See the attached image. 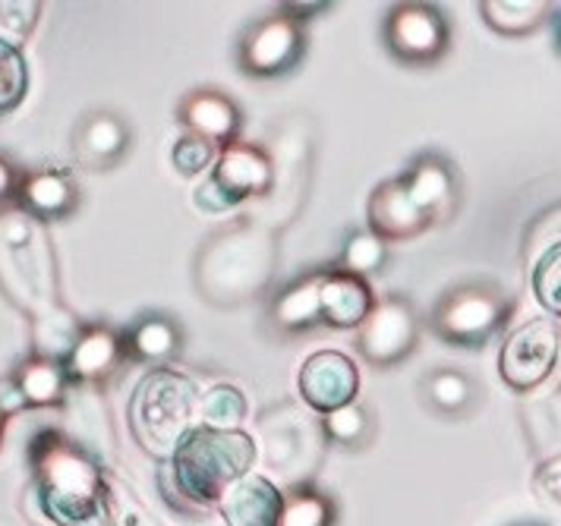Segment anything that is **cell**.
Returning a JSON list of instances; mask_svg holds the SVG:
<instances>
[{
    "label": "cell",
    "mask_w": 561,
    "mask_h": 526,
    "mask_svg": "<svg viewBox=\"0 0 561 526\" xmlns=\"http://www.w3.org/2000/svg\"><path fill=\"white\" fill-rule=\"evenodd\" d=\"M178 117L180 124L186 126V133L208 139L218 149L233 146L240 139V126H243V114L233 104V99H228L225 92H215V89L190 92L180 101Z\"/></svg>",
    "instance_id": "obj_18"
},
{
    "label": "cell",
    "mask_w": 561,
    "mask_h": 526,
    "mask_svg": "<svg viewBox=\"0 0 561 526\" xmlns=\"http://www.w3.org/2000/svg\"><path fill=\"white\" fill-rule=\"evenodd\" d=\"M199 391L193 378L171 366H158L136 385L127 407L129 432L142 451L168 464L183 438L196 428Z\"/></svg>",
    "instance_id": "obj_4"
},
{
    "label": "cell",
    "mask_w": 561,
    "mask_h": 526,
    "mask_svg": "<svg viewBox=\"0 0 561 526\" xmlns=\"http://www.w3.org/2000/svg\"><path fill=\"white\" fill-rule=\"evenodd\" d=\"M42 16V3L35 0H0V42L23 48L35 23Z\"/></svg>",
    "instance_id": "obj_34"
},
{
    "label": "cell",
    "mask_w": 561,
    "mask_h": 526,
    "mask_svg": "<svg viewBox=\"0 0 561 526\" xmlns=\"http://www.w3.org/2000/svg\"><path fill=\"white\" fill-rule=\"evenodd\" d=\"M218 155H221V149L211 146L208 139H199L193 133H183L178 142H174V149H171V164H174L178 174L199 176L215 168Z\"/></svg>",
    "instance_id": "obj_35"
},
{
    "label": "cell",
    "mask_w": 561,
    "mask_h": 526,
    "mask_svg": "<svg viewBox=\"0 0 561 526\" xmlns=\"http://www.w3.org/2000/svg\"><path fill=\"white\" fill-rule=\"evenodd\" d=\"M297 388L307 407L316 413H334L359 398L357 363L341 351H319L304 359Z\"/></svg>",
    "instance_id": "obj_12"
},
{
    "label": "cell",
    "mask_w": 561,
    "mask_h": 526,
    "mask_svg": "<svg viewBox=\"0 0 561 526\" xmlns=\"http://www.w3.org/2000/svg\"><path fill=\"white\" fill-rule=\"evenodd\" d=\"M561 353V331L552 319L539 316L517 325L505 338L499 353V376L511 391L527 395L536 391L546 378L556 373Z\"/></svg>",
    "instance_id": "obj_10"
},
{
    "label": "cell",
    "mask_w": 561,
    "mask_h": 526,
    "mask_svg": "<svg viewBox=\"0 0 561 526\" xmlns=\"http://www.w3.org/2000/svg\"><path fill=\"white\" fill-rule=\"evenodd\" d=\"M319 281L322 272L307 277H297L294 284H287L272 302V322L287 331V334H300L322 325V306H319Z\"/></svg>",
    "instance_id": "obj_22"
},
{
    "label": "cell",
    "mask_w": 561,
    "mask_h": 526,
    "mask_svg": "<svg viewBox=\"0 0 561 526\" xmlns=\"http://www.w3.org/2000/svg\"><path fill=\"white\" fill-rule=\"evenodd\" d=\"M401 183H404V190L410 193V199L416 202L433 218L435 225L445 221L451 215V208L458 205V171L438 151L420 155L408 171L401 174Z\"/></svg>",
    "instance_id": "obj_16"
},
{
    "label": "cell",
    "mask_w": 561,
    "mask_h": 526,
    "mask_svg": "<svg viewBox=\"0 0 561 526\" xmlns=\"http://www.w3.org/2000/svg\"><path fill=\"white\" fill-rule=\"evenodd\" d=\"M561 247V205L549 208L546 215H539L527 233V243H524V262L527 268L534 265L539 255H546L549 250H559Z\"/></svg>",
    "instance_id": "obj_36"
},
{
    "label": "cell",
    "mask_w": 561,
    "mask_h": 526,
    "mask_svg": "<svg viewBox=\"0 0 561 526\" xmlns=\"http://www.w3.org/2000/svg\"><path fill=\"white\" fill-rule=\"evenodd\" d=\"M255 438L243 428L196 426L164 464L161 492L178 511L208 514L230 485L253 473Z\"/></svg>",
    "instance_id": "obj_2"
},
{
    "label": "cell",
    "mask_w": 561,
    "mask_h": 526,
    "mask_svg": "<svg viewBox=\"0 0 561 526\" xmlns=\"http://www.w3.org/2000/svg\"><path fill=\"white\" fill-rule=\"evenodd\" d=\"M511 297L489 284V281H470L451 287L442 300L435 302L430 325L433 331L455 347H483L485 341L508 322Z\"/></svg>",
    "instance_id": "obj_6"
},
{
    "label": "cell",
    "mask_w": 561,
    "mask_h": 526,
    "mask_svg": "<svg viewBox=\"0 0 561 526\" xmlns=\"http://www.w3.org/2000/svg\"><path fill=\"white\" fill-rule=\"evenodd\" d=\"M322 435L337 448H363L373 435V416L363 403H347L322 416Z\"/></svg>",
    "instance_id": "obj_29"
},
{
    "label": "cell",
    "mask_w": 561,
    "mask_h": 526,
    "mask_svg": "<svg viewBox=\"0 0 561 526\" xmlns=\"http://www.w3.org/2000/svg\"><path fill=\"white\" fill-rule=\"evenodd\" d=\"M28 95V64L23 48L0 42V117L13 114Z\"/></svg>",
    "instance_id": "obj_30"
},
{
    "label": "cell",
    "mask_w": 561,
    "mask_h": 526,
    "mask_svg": "<svg viewBox=\"0 0 561 526\" xmlns=\"http://www.w3.org/2000/svg\"><path fill=\"white\" fill-rule=\"evenodd\" d=\"M524 426L530 435L536 457H556L561 454V395H549L546 401H530L524 407Z\"/></svg>",
    "instance_id": "obj_28"
},
{
    "label": "cell",
    "mask_w": 561,
    "mask_h": 526,
    "mask_svg": "<svg viewBox=\"0 0 561 526\" xmlns=\"http://www.w3.org/2000/svg\"><path fill=\"white\" fill-rule=\"evenodd\" d=\"M133 133L114 111H89L73 129V158L85 171H111L124 161Z\"/></svg>",
    "instance_id": "obj_15"
},
{
    "label": "cell",
    "mask_w": 561,
    "mask_h": 526,
    "mask_svg": "<svg viewBox=\"0 0 561 526\" xmlns=\"http://www.w3.org/2000/svg\"><path fill=\"white\" fill-rule=\"evenodd\" d=\"M247 416H250V401H247V395L237 385L218 381V385L205 388L203 395H199L196 426L230 432V428L243 426Z\"/></svg>",
    "instance_id": "obj_26"
},
{
    "label": "cell",
    "mask_w": 561,
    "mask_h": 526,
    "mask_svg": "<svg viewBox=\"0 0 561 526\" xmlns=\"http://www.w3.org/2000/svg\"><path fill=\"white\" fill-rule=\"evenodd\" d=\"M480 13H483L485 25L492 32L508 35V38H520V35H530L546 23L552 7L542 3V0H483Z\"/></svg>",
    "instance_id": "obj_25"
},
{
    "label": "cell",
    "mask_w": 561,
    "mask_h": 526,
    "mask_svg": "<svg viewBox=\"0 0 561 526\" xmlns=\"http://www.w3.org/2000/svg\"><path fill=\"white\" fill-rule=\"evenodd\" d=\"M0 290L32 325L64 309L48 227L16 205L0 211Z\"/></svg>",
    "instance_id": "obj_3"
},
{
    "label": "cell",
    "mask_w": 561,
    "mask_h": 526,
    "mask_svg": "<svg viewBox=\"0 0 561 526\" xmlns=\"http://www.w3.org/2000/svg\"><path fill=\"white\" fill-rule=\"evenodd\" d=\"M275 272V243L265 230L237 225L215 233L199 252L196 281L203 300L237 306L255 297Z\"/></svg>",
    "instance_id": "obj_5"
},
{
    "label": "cell",
    "mask_w": 561,
    "mask_h": 526,
    "mask_svg": "<svg viewBox=\"0 0 561 526\" xmlns=\"http://www.w3.org/2000/svg\"><path fill=\"white\" fill-rule=\"evenodd\" d=\"M180 344H183L180 328L168 316H142L124 331L127 359L152 363L154 369L168 363L171 356H178Z\"/></svg>",
    "instance_id": "obj_23"
},
{
    "label": "cell",
    "mask_w": 561,
    "mask_h": 526,
    "mask_svg": "<svg viewBox=\"0 0 561 526\" xmlns=\"http://www.w3.org/2000/svg\"><path fill=\"white\" fill-rule=\"evenodd\" d=\"M508 526H549V524H542V521H514V524Z\"/></svg>",
    "instance_id": "obj_41"
},
{
    "label": "cell",
    "mask_w": 561,
    "mask_h": 526,
    "mask_svg": "<svg viewBox=\"0 0 561 526\" xmlns=\"http://www.w3.org/2000/svg\"><path fill=\"white\" fill-rule=\"evenodd\" d=\"M127 363L124 334L107 325H82L70 353L64 356V369L70 385H99Z\"/></svg>",
    "instance_id": "obj_14"
},
{
    "label": "cell",
    "mask_w": 561,
    "mask_h": 526,
    "mask_svg": "<svg viewBox=\"0 0 561 526\" xmlns=\"http://www.w3.org/2000/svg\"><path fill=\"white\" fill-rule=\"evenodd\" d=\"M280 10H284L287 16H294L297 23L304 25V23H307V16H312V13H322V10H329V3H307V7H304V3H284Z\"/></svg>",
    "instance_id": "obj_39"
},
{
    "label": "cell",
    "mask_w": 561,
    "mask_h": 526,
    "mask_svg": "<svg viewBox=\"0 0 561 526\" xmlns=\"http://www.w3.org/2000/svg\"><path fill=\"white\" fill-rule=\"evenodd\" d=\"M107 526H161L124 479H107Z\"/></svg>",
    "instance_id": "obj_31"
},
{
    "label": "cell",
    "mask_w": 561,
    "mask_h": 526,
    "mask_svg": "<svg viewBox=\"0 0 561 526\" xmlns=\"http://www.w3.org/2000/svg\"><path fill=\"white\" fill-rule=\"evenodd\" d=\"M79 186L70 171L64 168H38L20 176L16 190V208L38 218L42 225L64 221L77 211Z\"/></svg>",
    "instance_id": "obj_17"
},
{
    "label": "cell",
    "mask_w": 561,
    "mask_h": 526,
    "mask_svg": "<svg viewBox=\"0 0 561 526\" xmlns=\"http://www.w3.org/2000/svg\"><path fill=\"white\" fill-rule=\"evenodd\" d=\"M319 306H322V325L325 328H359L373 312L376 297L369 281L351 275L344 268H329L319 281Z\"/></svg>",
    "instance_id": "obj_19"
},
{
    "label": "cell",
    "mask_w": 561,
    "mask_h": 526,
    "mask_svg": "<svg viewBox=\"0 0 561 526\" xmlns=\"http://www.w3.org/2000/svg\"><path fill=\"white\" fill-rule=\"evenodd\" d=\"M20 171L0 155V211L16 205V190H20Z\"/></svg>",
    "instance_id": "obj_38"
},
{
    "label": "cell",
    "mask_w": 561,
    "mask_h": 526,
    "mask_svg": "<svg viewBox=\"0 0 561 526\" xmlns=\"http://www.w3.org/2000/svg\"><path fill=\"white\" fill-rule=\"evenodd\" d=\"M284 492L262 473H250L230 485L218 502V514L228 526H278Z\"/></svg>",
    "instance_id": "obj_20"
},
{
    "label": "cell",
    "mask_w": 561,
    "mask_h": 526,
    "mask_svg": "<svg viewBox=\"0 0 561 526\" xmlns=\"http://www.w3.org/2000/svg\"><path fill=\"white\" fill-rule=\"evenodd\" d=\"M272 186H275V164H272L268 151L237 139L233 146L221 149L215 168L196 186L193 205L203 215H225L240 202L272 193Z\"/></svg>",
    "instance_id": "obj_7"
},
{
    "label": "cell",
    "mask_w": 561,
    "mask_h": 526,
    "mask_svg": "<svg viewBox=\"0 0 561 526\" xmlns=\"http://www.w3.org/2000/svg\"><path fill=\"white\" fill-rule=\"evenodd\" d=\"M3 432H7V410L0 407V442H3Z\"/></svg>",
    "instance_id": "obj_40"
},
{
    "label": "cell",
    "mask_w": 561,
    "mask_h": 526,
    "mask_svg": "<svg viewBox=\"0 0 561 526\" xmlns=\"http://www.w3.org/2000/svg\"><path fill=\"white\" fill-rule=\"evenodd\" d=\"M423 398L442 416H463L477 407V385L460 369L442 366L423 378Z\"/></svg>",
    "instance_id": "obj_24"
},
{
    "label": "cell",
    "mask_w": 561,
    "mask_h": 526,
    "mask_svg": "<svg viewBox=\"0 0 561 526\" xmlns=\"http://www.w3.org/2000/svg\"><path fill=\"white\" fill-rule=\"evenodd\" d=\"M337 524V507L332 495L316 489L312 482H297L290 492H284L278 526H334Z\"/></svg>",
    "instance_id": "obj_27"
},
{
    "label": "cell",
    "mask_w": 561,
    "mask_h": 526,
    "mask_svg": "<svg viewBox=\"0 0 561 526\" xmlns=\"http://www.w3.org/2000/svg\"><path fill=\"white\" fill-rule=\"evenodd\" d=\"M556 45H559V50H561V13L556 16Z\"/></svg>",
    "instance_id": "obj_42"
},
{
    "label": "cell",
    "mask_w": 561,
    "mask_h": 526,
    "mask_svg": "<svg viewBox=\"0 0 561 526\" xmlns=\"http://www.w3.org/2000/svg\"><path fill=\"white\" fill-rule=\"evenodd\" d=\"M530 284H534V294L539 306L561 319V247L559 250H549L546 255H539L534 265H530Z\"/></svg>",
    "instance_id": "obj_33"
},
{
    "label": "cell",
    "mask_w": 561,
    "mask_h": 526,
    "mask_svg": "<svg viewBox=\"0 0 561 526\" xmlns=\"http://www.w3.org/2000/svg\"><path fill=\"white\" fill-rule=\"evenodd\" d=\"M70 378L64 369V359H51L42 353H32L13 373V395L16 407H60L67 398Z\"/></svg>",
    "instance_id": "obj_21"
},
{
    "label": "cell",
    "mask_w": 561,
    "mask_h": 526,
    "mask_svg": "<svg viewBox=\"0 0 561 526\" xmlns=\"http://www.w3.org/2000/svg\"><path fill=\"white\" fill-rule=\"evenodd\" d=\"M420 341V319L404 297H385L376 300L366 322L357 328V351L369 366H398Z\"/></svg>",
    "instance_id": "obj_11"
},
{
    "label": "cell",
    "mask_w": 561,
    "mask_h": 526,
    "mask_svg": "<svg viewBox=\"0 0 561 526\" xmlns=\"http://www.w3.org/2000/svg\"><path fill=\"white\" fill-rule=\"evenodd\" d=\"M534 495L561 511V454L539 460L534 470Z\"/></svg>",
    "instance_id": "obj_37"
},
{
    "label": "cell",
    "mask_w": 561,
    "mask_h": 526,
    "mask_svg": "<svg viewBox=\"0 0 561 526\" xmlns=\"http://www.w3.org/2000/svg\"><path fill=\"white\" fill-rule=\"evenodd\" d=\"M32 492L54 526H107L111 473L79 442L42 428L28 445Z\"/></svg>",
    "instance_id": "obj_1"
},
{
    "label": "cell",
    "mask_w": 561,
    "mask_h": 526,
    "mask_svg": "<svg viewBox=\"0 0 561 526\" xmlns=\"http://www.w3.org/2000/svg\"><path fill=\"white\" fill-rule=\"evenodd\" d=\"M382 38L388 54L408 67H430L445 57L451 45L448 16L435 3H394L382 20Z\"/></svg>",
    "instance_id": "obj_9"
},
{
    "label": "cell",
    "mask_w": 561,
    "mask_h": 526,
    "mask_svg": "<svg viewBox=\"0 0 561 526\" xmlns=\"http://www.w3.org/2000/svg\"><path fill=\"white\" fill-rule=\"evenodd\" d=\"M366 225H369L366 230L376 233L388 247V243H401V240H413V237L426 233L435 221L410 199L401 176H394L373 190L369 205H366Z\"/></svg>",
    "instance_id": "obj_13"
},
{
    "label": "cell",
    "mask_w": 561,
    "mask_h": 526,
    "mask_svg": "<svg viewBox=\"0 0 561 526\" xmlns=\"http://www.w3.org/2000/svg\"><path fill=\"white\" fill-rule=\"evenodd\" d=\"M307 57V32L284 10L259 16L237 42V64L253 79H280Z\"/></svg>",
    "instance_id": "obj_8"
},
{
    "label": "cell",
    "mask_w": 561,
    "mask_h": 526,
    "mask_svg": "<svg viewBox=\"0 0 561 526\" xmlns=\"http://www.w3.org/2000/svg\"><path fill=\"white\" fill-rule=\"evenodd\" d=\"M385 255H388V247H385L376 233L357 230V233H351L344 240V252H341V265L337 268H344L351 275L366 277L369 272H379L382 268Z\"/></svg>",
    "instance_id": "obj_32"
}]
</instances>
